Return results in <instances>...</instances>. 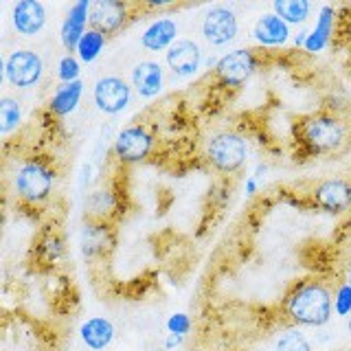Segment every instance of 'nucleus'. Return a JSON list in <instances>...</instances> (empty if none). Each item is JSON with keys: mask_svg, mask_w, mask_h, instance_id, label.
Segmentation results:
<instances>
[{"mask_svg": "<svg viewBox=\"0 0 351 351\" xmlns=\"http://www.w3.org/2000/svg\"><path fill=\"white\" fill-rule=\"evenodd\" d=\"M132 84L125 82L123 77L117 75H106L101 80H97L93 88V101L99 112L117 117L130 106L132 101Z\"/></svg>", "mask_w": 351, "mask_h": 351, "instance_id": "8", "label": "nucleus"}, {"mask_svg": "<svg viewBox=\"0 0 351 351\" xmlns=\"http://www.w3.org/2000/svg\"><path fill=\"white\" fill-rule=\"evenodd\" d=\"M257 193V178H250L246 180V195H255Z\"/></svg>", "mask_w": 351, "mask_h": 351, "instance_id": "33", "label": "nucleus"}, {"mask_svg": "<svg viewBox=\"0 0 351 351\" xmlns=\"http://www.w3.org/2000/svg\"><path fill=\"white\" fill-rule=\"evenodd\" d=\"M90 5L88 0H80V3L71 5V9L66 11V18L62 22L60 29V42L62 47L69 51V55H73L80 47L82 38L86 36V31L90 29Z\"/></svg>", "mask_w": 351, "mask_h": 351, "instance_id": "12", "label": "nucleus"}, {"mask_svg": "<svg viewBox=\"0 0 351 351\" xmlns=\"http://www.w3.org/2000/svg\"><path fill=\"white\" fill-rule=\"evenodd\" d=\"M36 252H38V257L42 261H47V263H55V261H60L64 257V239L58 235V233H49L47 237H42L38 241V246H36Z\"/></svg>", "mask_w": 351, "mask_h": 351, "instance_id": "26", "label": "nucleus"}, {"mask_svg": "<svg viewBox=\"0 0 351 351\" xmlns=\"http://www.w3.org/2000/svg\"><path fill=\"white\" fill-rule=\"evenodd\" d=\"M117 200H114V195L112 191H108V189H97L90 193V197H88V202H86V208L90 211L93 219L95 222H106V217L110 215V211L114 208Z\"/></svg>", "mask_w": 351, "mask_h": 351, "instance_id": "25", "label": "nucleus"}, {"mask_svg": "<svg viewBox=\"0 0 351 351\" xmlns=\"http://www.w3.org/2000/svg\"><path fill=\"white\" fill-rule=\"evenodd\" d=\"M47 7L40 0H20L11 9V25L25 38H33L47 27Z\"/></svg>", "mask_w": 351, "mask_h": 351, "instance_id": "14", "label": "nucleus"}, {"mask_svg": "<svg viewBox=\"0 0 351 351\" xmlns=\"http://www.w3.org/2000/svg\"><path fill=\"white\" fill-rule=\"evenodd\" d=\"M334 29H336V9L329 5H323L318 9V18H316L314 29L310 31V36H307L305 51L307 53L325 51L329 47V42H332Z\"/></svg>", "mask_w": 351, "mask_h": 351, "instance_id": "19", "label": "nucleus"}, {"mask_svg": "<svg viewBox=\"0 0 351 351\" xmlns=\"http://www.w3.org/2000/svg\"><path fill=\"white\" fill-rule=\"evenodd\" d=\"M272 11L285 25H303L312 14V3L310 0H274Z\"/></svg>", "mask_w": 351, "mask_h": 351, "instance_id": "22", "label": "nucleus"}, {"mask_svg": "<svg viewBox=\"0 0 351 351\" xmlns=\"http://www.w3.org/2000/svg\"><path fill=\"white\" fill-rule=\"evenodd\" d=\"M347 283H351V268H349V281Z\"/></svg>", "mask_w": 351, "mask_h": 351, "instance_id": "35", "label": "nucleus"}, {"mask_svg": "<svg viewBox=\"0 0 351 351\" xmlns=\"http://www.w3.org/2000/svg\"><path fill=\"white\" fill-rule=\"evenodd\" d=\"M202 36L211 47H226L239 33V22L235 11L224 5H215L202 18Z\"/></svg>", "mask_w": 351, "mask_h": 351, "instance_id": "9", "label": "nucleus"}, {"mask_svg": "<svg viewBox=\"0 0 351 351\" xmlns=\"http://www.w3.org/2000/svg\"><path fill=\"white\" fill-rule=\"evenodd\" d=\"M248 156L246 141L237 132H217L206 141L204 158L219 173H237Z\"/></svg>", "mask_w": 351, "mask_h": 351, "instance_id": "4", "label": "nucleus"}, {"mask_svg": "<svg viewBox=\"0 0 351 351\" xmlns=\"http://www.w3.org/2000/svg\"><path fill=\"white\" fill-rule=\"evenodd\" d=\"M80 75H82V62L77 55H64L58 62V80L62 84L80 82Z\"/></svg>", "mask_w": 351, "mask_h": 351, "instance_id": "28", "label": "nucleus"}, {"mask_svg": "<svg viewBox=\"0 0 351 351\" xmlns=\"http://www.w3.org/2000/svg\"><path fill=\"white\" fill-rule=\"evenodd\" d=\"M178 40V22L171 18H158L147 25L141 36V47L145 51L158 53L167 51L171 44Z\"/></svg>", "mask_w": 351, "mask_h": 351, "instance_id": "17", "label": "nucleus"}, {"mask_svg": "<svg viewBox=\"0 0 351 351\" xmlns=\"http://www.w3.org/2000/svg\"><path fill=\"white\" fill-rule=\"evenodd\" d=\"M290 25L270 11V14H261L252 27V38H255L261 47H283L285 42L290 40Z\"/></svg>", "mask_w": 351, "mask_h": 351, "instance_id": "16", "label": "nucleus"}, {"mask_svg": "<svg viewBox=\"0 0 351 351\" xmlns=\"http://www.w3.org/2000/svg\"><path fill=\"white\" fill-rule=\"evenodd\" d=\"M112 246L110 239V228L106 222H90L84 228V255L86 257H97L106 255V250Z\"/></svg>", "mask_w": 351, "mask_h": 351, "instance_id": "21", "label": "nucleus"}, {"mask_svg": "<svg viewBox=\"0 0 351 351\" xmlns=\"http://www.w3.org/2000/svg\"><path fill=\"white\" fill-rule=\"evenodd\" d=\"M114 325L104 316H93L80 327V338L82 343L90 351H104L112 345L114 340Z\"/></svg>", "mask_w": 351, "mask_h": 351, "instance_id": "18", "label": "nucleus"}, {"mask_svg": "<svg viewBox=\"0 0 351 351\" xmlns=\"http://www.w3.org/2000/svg\"><path fill=\"white\" fill-rule=\"evenodd\" d=\"M274 351H312V343L307 340V336L301 329H288L277 338V345Z\"/></svg>", "mask_w": 351, "mask_h": 351, "instance_id": "27", "label": "nucleus"}, {"mask_svg": "<svg viewBox=\"0 0 351 351\" xmlns=\"http://www.w3.org/2000/svg\"><path fill=\"white\" fill-rule=\"evenodd\" d=\"M307 36H310V31H299V33H296V36H294V44H296V47H303L305 49V42H307Z\"/></svg>", "mask_w": 351, "mask_h": 351, "instance_id": "32", "label": "nucleus"}, {"mask_svg": "<svg viewBox=\"0 0 351 351\" xmlns=\"http://www.w3.org/2000/svg\"><path fill=\"white\" fill-rule=\"evenodd\" d=\"M106 44H108V36H104V33H99L95 29H88L75 53H77V58H80V62L93 64L99 58V55L104 53Z\"/></svg>", "mask_w": 351, "mask_h": 351, "instance_id": "23", "label": "nucleus"}, {"mask_svg": "<svg viewBox=\"0 0 351 351\" xmlns=\"http://www.w3.org/2000/svg\"><path fill=\"white\" fill-rule=\"evenodd\" d=\"M349 123L334 112H318L305 117L296 128V141L310 156H329L343 152L349 141Z\"/></svg>", "mask_w": 351, "mask_h": 351, "instance_id": "2", "label": "nucleus"}, {"mask_svg": "<svg viewBox=\"0 0 351 351\" xmlns=\"http://www.w3.org/2000/svg\"><path fill=\"white\" fill-rule=\"evenodd\" d=\"M312 202L329 215L351 211V182L343 178H327L312 189Z\"/></svg>", "mask_w": 351, "mask_h": 351, "instance_id": "10", "label": "nucleus"}, {"mask_svg": "<svg viewBox=\"0 0 351 351\" xmlns=\"http://www.w3.org/2000/svg\"><path fill=\"white\" fill-rule=\"evenodd\" d=\"M340 351H351V349H340Z\"/></svg>", "mask_w": 351, "mask_h": 351, "instance_id": "36", "label": "nucleus"}, {"mask_svg": "<svg viewBox=\"0 0 351 351\" xmlns=\"http://www.w3.org/2000/svg\"><path fill=\"white\" fill-rule=\"evenodd\" d=\"M347 329H349V334H351V316H349V321H347Z\"/></svg>", "mask_w": 351, "mask_h": 351, "instance_id": "34", "label": "nucleus"}, {"mask_svg": "<svg viewBox=\"0 0 351 351\" xmlns=\"http://www.w3.org/2000/svg\"><path fill=\"white\" fill-rule=\"evenodd\" d=\"M130 84L143 99L158 97L165 86V71L158 62H138L130 75Z\"/></svg>", "mask_w": 351, "mask_h": 351, "instance_id": "15", "label": "nucleus"}, {"mask_svg": "<svg viewBox=\"0 0 351 351\" xmlns=\"http://www.w3.org/2000/svg\"><path fill=\"white\" fill-rule=\"evenodd\" d=\"M53 184H55V171L42 158L25 160L14 176V189L18 200L31 206L49 200V195L53 193Z\"/></svg>", "mask_w": 351, "mask_h": 351, "instance_id": "3", "label": "nucleus"}, {"mask_svg": "<svg viewBox=\"0 0 351 351\" xmlns=\"http://www.w3.org/2000/svg\"><path fill=\"white\" fill-rule=\"evenodd\" d=\"M154 145H156V138H154L152 132L141 125H128L117 134L114 145H112V154L119 162L123 165H136L149 158V154L154 152Z\"/></svg>", "mask_w": 351, "mask_h": 351, "instance_id": "5", "label": "nucleus"}, {"mask_svg": "<svg viewBox=\"0 0 351 351\" xmlns=\"http://www.w3.org/2000/svg\"><path fill=\"white\" fill-rule=\"evenodd\" d=\"M334 312L338 316H351V283H343L334 294Z\"/></svg>", "mask_w": 351, "mask_h": 351, "instance_id": "29", "label": "nucleus"}, {"mask_svg": "<svg viewBox=\"0 0 351 351\" xmlns=\"http://www.w3.org/2000/svg\"><path fill=\"white\" fill-rule=\"evenodd\" d=\"M84 97V82H71V84H60L55 88V93L49 101V110L55 117H69L73 114L77 106H80Z\"/></svg>", "mask_w": 351, "mask_h": 351, "instance_id": "20", "label": "nucleus"}, {"mask_svg": "<svg viewBox=\"0 0 351 351\" xmlns=\"http://www.w3.org/2000/svg\"><path fill=\"white\" fill-rule=\"evenodd\" d=\"M182 340H184V336H178V334H167V338H165V349H167V351L178 349V347L182 345Z\"/></svg>", "mask_w": 351, "mask_h": 351, "instance_id": "31", "label": "nucleus"}, {"mask_svg": "<svg viewBox=\"0 0 351 351\" xmlns=\"http://www.w3.org/2000/svg\"><path fill=\"white\" fill-rule=\"evenodd\" d=\"M132 16V7L121 0H95L90 5V29L112 36L121 31Z\"/></svg>", "mask_w": 351, "mask_h": 351, "instance_id": "11", "label": "nucleus"}, {"mask_svg": "<svg viewBox=\"0 0 351 351\" xmlns=\"http://www.w3.org/2000/svg\"><path fill=\"white\" fill-rule=\"evenodd\" d=\"M44 75V60L38 51L33 49H16L7 55L5 60V80L14 88L38 86Z\"/></svg>", "mask_w": 351, "mask_h": 351, "instance_id": "6", "label": "nucleus"}, {"mask_svg": "<svg viewBox=\"0 0 351 351\" xmlns=\"http://www.w3.org/2000/svg\"><path fill=\"white\" fill-rule=\"evenodd\" d=\"M22 123V108L14 97H0V134L9 136Z\"/></svg>", "mask_w": 351, "mask_h": 351, "instance_id": "24", "label": "nucleus"}, {"mask_svg": "<svg viewBox=\"0 0 351 351\" xmlns=\"http://www.w3.org/2000/svg\"><path fill=\"white\" fill-rule=\"evenodd\" d=\"M334 294L323 281L296 283L283 299V314L294 327H323L332 321Z\"/></svg>", "mask_w": 351, "mask_h": 351, "instance_id": "1", "label": "nucleus"}, {"mask_svg": "<svg viewBox=\"0 0 351 351\" xmlns=\"http://www.w3.org/2000/svg\"><path fill=\"white\" fill-rule=\"evenodd\" d=\"M191 327H193L191 318L186 316L184 312H176V314H171V316H169V321H167V332H169V334L186 336V334L191 332Z\"/></svg>", "mask_w": 351, "mask_h": 351, "instance_id": "30", "label": "nucleus"}, {"mask_svg": "<svg viewBox=\"0 0 351 351\" xmlns=\"http://www.w3.org/2000/svg\"><path fill=\"white\" fill-rule=\"evenodd\" d=\"M259 64L261 60L257 58V53L252 49H235L217 60L215 80L224 88H239L255 75Z\"/></svg>", "mask_w": 351, "mask_h": 351, "instance_id": "7", "label": "nucleus"}, {"mask_svg": "<svg viewBox=\"0 0 351 351\" xmlns=\"http://www.w3.org/2000/svg\"><path fill=\"white\" fill-rule=\"evenodd\" d=\"M165 62H167L169 71L178 77H191L200 71L202 64V51L197 42L189 38H178L165 53Z\"/></svg>", "mask_w": 351, "mask_h": 351, "instance_id": "13", "label": "nucleus"}]
</instances>
